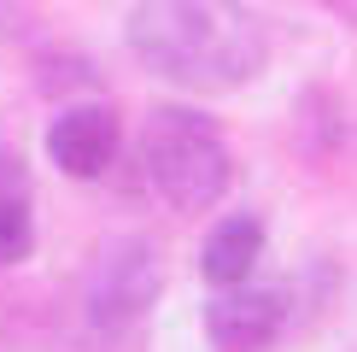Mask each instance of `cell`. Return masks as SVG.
I'll list each match as a JSON object with an SVG mask.
<instances>
[{
  "label": "cell",
  "mask_w": 357,
  "mask_h": 352,
  "mask_svg": "<svg viewBox=\"0 0 357 352\" xmlns=\"http://www.w3.org/2000/svg\"><path fill=\"white\" fill-rule=\"evenodd\" d=\"M141 182L170 212H211L234 182V153L199 106H153L141 124Z\"/></svg>",
  "instance_id": "7a4b0ae2"
},
{
  "label": "cell",
  "mask_w": 357,
  "mask_h": 352,
  "mask_svg": "<svg viewBox=\"0 0 357 352\" xmlns=\"http://www.w3.org/2000/svg\"><path fill=\"white\" fill-rule=\"evenodd\" d=\"M317 6H328L340 24H351V29H357V0H317Z\"/></svg>",
  "instance_id": "9c48e42d"
},
{
  "label": "cell",
  "mask_w": 357,
  "mask_h": 352,
  "mask_svg": "<svg viewBox=\"0 0 357 352\" xmlns=\"http://www.w3.org/2000/svg\"><path fill=\"white\" fill-rule=\"evenodd\" d=\"M123 36L153 77L188 94H234L270 59L264 18L246 0H135Z\"/></svg>",
  "instance_id": "6da1fadb"
},
{
  "label": "cell",
  "mask_w": 357,
  "mask_h": 352,
  "mask_svg": "<svg viewBox=\"0 0 357 352\" xmlns=\"http://www.w3.org/2000/svg\"><path fill=\"white\" fill-rule=\"evenodd\" d=\"M29 241H36V223H29L24 194H18V188H0V270L24 258Z\"/></svg>",
  "instance_id": "52a82bcc"
},
{
  "label": "cell",
  "mask_w": 357,
  "mask_h": 352,
  "mask_svg": "<svg viewBox=\"0 0 357 352\" xmlns=\"http://www.w3.org/2000/svg\"><path fill=\"white\" fill-rule=\"evenodd\" d=\"M165 293V258L146 235H112L82 276V329L100 346H135Z\"/></svg>",
  "instance_id": "3957f363"
},
{
  "label": "cell",
  "mask_w": 357,
  "mask_h": 352,
  "mask_svg": "<svg viewBox=\"0 0 357 352\" xmlns=\"http://www.w3.org/2000/svg\"><path fill=\"white\" fill-rule=\"evenodd\" d=\"M24 24H29L24 0H0V41H18V36H24Z\"/></svg>",
  "instance_id": "ba28073f"
},
{
  "label": "cell",
  "mask_w": 357,
  "mask_h": 352,
  "mask_svg": "<svg viewBox=\"0 0 357 352\" xmlns=\"http://www.w3.org/2000/svg\"><path fill=\"white\" fill-rule=\"evenodd\" d=\"M264 258V223L252 212H234L222 217V223L205 235L199 247V276L211 288H234V282H252V270H258Z\"/></svg>",
  "instance_id": "8992f818"
},
{
  "label": "cell",
  "mask_w": 357,
  "mask_h": 352,
  "mask_svg": "<svg viewBox=\"0 0 357 352\" xmlns=\"http://www.w3.org/2000/svg\"><path fill=\"white\" fill-rule=\"evenodd\" d=\"M287 288H217L211 305H205V341L217 352H270L287 329Z\"/></svg>",
  "instance_id": "277c9868"
},
{
  "label": "cell",
  "mask_w": 357,
  "mask_h": 352,
  "mask_svg": "<svg viewBox=\"0 0 357 352\" xmlns=\"http://www.w3.org/2000/svg\"><path fill=\"white\" fill-rule=\"evenodd\" d=\"M117 147H123V129L106 100H77L47 124V159L70 182H100L117 165Z\"/></svg>",
  "instance_id": "5b68a950"
}]
</instances>
